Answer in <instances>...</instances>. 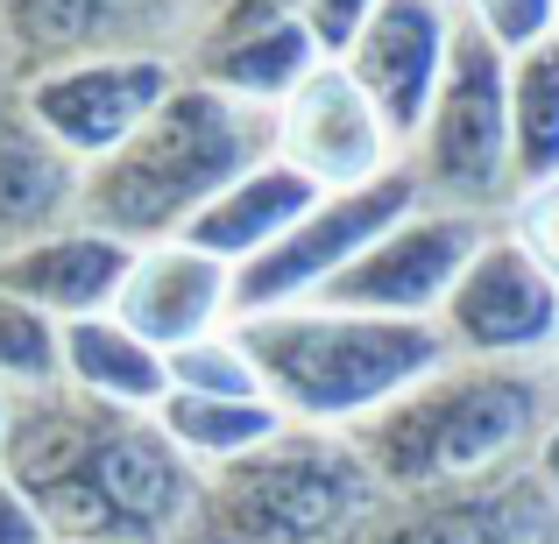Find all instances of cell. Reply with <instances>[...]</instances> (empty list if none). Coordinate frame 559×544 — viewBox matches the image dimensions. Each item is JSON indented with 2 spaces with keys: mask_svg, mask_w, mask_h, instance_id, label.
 Masks as SVG:
<instances>
[{
  "mask_svg": "<svg viewBox=\"0 0 559 544\" xmlns=\"http://www.w3.org/2000/svg\"><path fill=\"white\" fill-rule=\"evenodd\" d=\"M276 156L290 170H305L319 191H355L404 170V142L390 135V121L376 113V99L355 85V71L341 57H326L276 107Z\"/></svg>",
  "mask_w": 559,
  "mask_h": 544,
  "instance_id": "cell-11",
  "label": "cell"
},
{
  "mask_svg": "<svg viewBox=\"0 0 559 544\" xmlns=\"http://www.w3.org/2000/svg\"><path fill=\"white\" fill-rule=\"evenodd\" d=\"M496 227H503L510 241H518V247H524V255H532L546 276H559V178L524 184L518 198H510V213L496 219Z\"/></svg>",
  "mask_w": 559,
  "mask_h": 544,
  "instance_id": "cell-26",
  "label": "cell"
},
{
  "mask_svg": "<svg viewBox=\"0 0 559 544\" xmlns=\"http://www.w3.org/2000/svg\"><path fill=\"white\" fill-rule=\"evenodd\" d=\"M114 318L128 333L156 347V354H178V347L205 340V333H227L234 326V269L219 255L191 241H156L135 247L128 262V283L114 298Z\"/></svg>",
  "mask_w": 559,
  "mask_h": 544,
  "instance_id": "cell-15",
  "label": "cell"
},
{
  "mask_svg": "<svg viewBox=\"0 0 559 544\" xmlns=\"http://www.w3.org/2000/svg\"><path fill=\"white\" fill-rule=\"evenodd\" d=\"M532 474L559 495V410L546 418V432H538V446H532Z\"/></svg>",
  "mask_w": 559,
  "mask_h": 544,
  "instance_id": "cell-29",
  "label": "cell"
},
{
  "mask_svg": "<svg viewBox=\"0 0 559 544\" xmlns=\"http://www.w3.org/2000/svg\"><path fill=\"white\" fill-rule=\"evenodd\" d=\"M496 219L453 213V205H418L404 213L382 241H369L312 304L333 312H369V318H411V326H432L447 290L461 283V269L475 262V247L489 241Z\"/></svg>",
  "mask_w": 559,
  "mask_h": 544,
  "instance_id": "cell-10",
  "label": "cell"
},
{
  "mask_svg": "<svg viewBox=\"0 0 559 544\" xmlns=\"http://www.w3.org/2000/svg\"><path fill=\"white\" fill-rule=\"evenodd\" d=\"M447 8H461V0H447Z\"/></svg>",
  "mask_w": 559,
  "mask_h": 544,
  "instance_id": "cell-33",
  "label": "cell"
},
{
  "mask_svg": "<svg viewBox=\"0 0 559 544\" xmlns=\"http://www.w3.org/2000/svg\"><path fill=\"white\" fill-rule=\"evenodd\" d=\"M128 262H135V247L121 233H99L93 219H71V227L43 233V241L8 247L0 255V290L43 304L57 326H71V318L114 312V298L128 283Z\"/></svg>",
  "mask_w": 559,
  "mask_h": 544,
  "instance_id": "cell-16",
  "label": "cell"
},
{
  "mask_svg": "<svg viewBox=\"0 0 559 544\" xmlns=\"http://www.w3.org/2000/svg\"><path fill=\"white\" fill-rule=\"evenodd\" d=\"M170 361V389L185 396H262V375H255V354L241 347V333H205V340L178 347Z\"/></svg>",
  "mask_w": 559,
  "mask_h": 544,
  "instance_id": "cell-24",
  "label": "cell"
},
{
  "mask_svg": "<svg viewBox=\"0 0 559 544\" xmlns=\"http://www.w3.org/2000/svg\"><path fill=\"white\" fill-rule=\"evenodd\" d=\"M546 418H552L546 367L447 361L418 389L382 403L369 424H355L347 446L361 452L382 495H425L510 474L518 460H532Z\"/></svg>",
  "mask_w": 559,
  "mask_h": 544,
  "instance_id": "cell-2",
  "label": "cell"
},
{
  "mask_svg": "<svg viewBox=\"0 0 559 544\" xmlns=\"http://www.w3.org/2000/svg\"><path fill=\"white\" fill-rule=\"evenodd\" d=\"M319 64H326V50L305 28L298 0H227V8H213L185 78L213 85V93L241 99V107L276 113Z\"/></svg>",
  "mask_w": 559,
  "mask_h": 544,
  "instance_id": "cell-12",
  "label": "cell"
},
{
  "mask_svg": "<svg viewBox=\"0 0 559 544\" xmlns=\"http://www.w3.org/2000/svg\"><path fill=\"white\" fill-rule=\"evenodd\" d=\"M64 382V326L43 304L0 290V389L8 396H36Z\"/></svg>",
  "mask_w": 559,
  "mask_h": 544,
  "instance_id": "cell-23",
  "label": "cell"
},
{
  "mask_svg": "<svg viewBox=\"0 0 559 544\" xmlns=\"http://www.w3.org/2000/svg\"><path fill=\"white\" fill-rule=\"evenodd\" d=\"M552 488L524 481L518 467L496 481H461V488L425 495H382V509L347 544H532L546 523Z\"/></svg>",
  "mask_w": 559,
  "mask_h": 544,
  "instance_id": "cell-14",
  "label": "cell"
},
{
  "mask_svg": "<svg viewBox=\"0 0 559 544\" xmlns=\"http://www.w3.org/2000/svg\"><path fill=\"white\" fill-rule=\"evenodd\" d=\"M461 22H475L503 57L559 36V0H461Z\"/></svg>",
  "mask_w": 559,
  "mask_h": 544,
  "instance_id": "cell-25",
  "label": "cell"
},
{
  "mask_svg": "<svg viewBox=\"0 0 559 544\" xmlns=\"http://www.w3.org/2000/svg\"><path fill=\"white\" fill-rule=\"evenodd\" d=\"M425 205H453L475 219H503L518 198V156H510V57L475 22L453 28V57L439 78L425 128L404 149Z\"/></svg>",
  "mask_w": 559,
  "mask_h": 544,
  "instance_id": "cell-6",
  "label": "cell"
},
{
  "mask_svg": "<svg viewBox=\"0 0 559 544\" xmlns=\"http://www.w3.org/2000/svg\"><path fill=\"white\" fill-rule=\"evenodd\" d=\"M376 8H382V0H298L305 28L319 36V50H326V57H347V43L369 28Z\"/></svg>",
  "mask_w": 559,
  "mask_h": 544,
  "instance_id": "cell-27",
  "label": "cell"
},
{
  "mask_svg": "<svg viewBox=\"0 0 559 544\" xmlns=\"http://www.w3.org/2000/svg\"><path fill=\"white\" fill-rule=\"evenodd\" d=\"M382 509L376 474L341 432L284 424L270 446L199 481L191 544H347Z\"/></svg>",
  "mask_w": 559,
  "mask_h": 544,
  "instance_id": "cell-5",
  "label": "cell"
},
{
  "mask_svg": "<svg viewBox=\"0 0 559 544\" xmlns=\"http://www.w3.org/2000/svg\"><path fill=\"white\" fill-rule=\"evenodd\" d=\"M453 28H461V8H447V0H382L369 14V28L341 57L404 149L425 128V107H432L439 78H447Z\"/></svg>",
  "mask_w": 559,
  "mask_h": 544,
  "instance_id": "cell-13",
  "label": "cell"
},
{
  "mask_svg": "<svg viewBox=\"0 0 559 544\" xmlns=\"http://www.w3.org/2000/svg\"><path fill=\"white\" fill-rule=\"evenodd\" d=\"M510 156L518 191L559 178V36L510 57Z\"/></svg>",
  "mask_w": 559,
  "mask_h": 544,
  "instance_id": "cell-21",
  "label": "cell"
},
{
  "mask_svg": "<svg viewBox=\"0 0 559 544\" xmlns=\"http://www.w3.org/2000/svg\"><path fill=\"white\" fill-rule=\"evenodd\" d=\"M178 85H185V64H170L164 50H85V57H64V64L28 71L14 99L71 164L93 170L128 135H142Z\"/></svg>",
  "mask_w": 559,
  "mask_h": 544,
  "instance_id": "cell-7",
  "label": "cell"
},
{
  "mask_svg": "<svg viewBox=\"0 0 559 544\" xmlns=\"http://www.w3.org/2000/svg\"><path fill=\"white\" fill-rule=\"evenodd\" d=\"M8 418H14V396L0 389V438H8Z\"/></svg>",
  "mask_w": 559,
  "mask_h": 544,
  "instance_id": "cell-31",
  "label": "cell"
},
{
  "mask_svg": "<svg viewBox=\"0 0 559 544\" xmlns=\"http://www.w3.org/2000/svg\"><path fill=\"white\" fill-rule=\"evenodd\" d=\"M319 198H326V191L305 178V170H290L284 156H270V164H255L248 178H234L227 191H219V198L191 219L185 241L205 247V255H219L227 269H248V262L270 255Z\"/></svg>",
  "mask_w": 559,
  "mask_h": 544,
  "instance_id": "cell-18",
  "label": "cell"
},
{
  "mask_svg": "<svg viewBox=\"0 0 559 544\" xmlns=\"http://www.w3.org/2000/svg\"><path fill=\"white\" fill-rule=\"evenodd\" d=\"M546 389H552V410H559V347L546 354Z\"/></svg>",
  "mask_w": 559,
  "mask_h": 544,
  "instance_id": "cell-30",
  "label": "cell"
},
{
  "mask_svg": "<svg viewBox=\"0 0 559 544\" xmlns=\"http://www.w3.org/2000/svg\"><path fill=\"white\" fill-rule=\"evenodd\" d=\"M270 156H276V113L185 78L142 135H128L107 164L85 170L79 219H93L99 233H121L128 247L185 241L191 219Z\"/></svg>",
  "mask_w": 559,
  "mask_h": 544,
  "instance_id": "cell-3",
  "label": "cell"
},
{
  "mask_svg": "<svg viewBox=\"0 0 559 544\" xmlns=\"http://www.w3.org/2000/svg\"><path fill=\"white\" fill-rule=\"evenodd\" d=\"M432 326L453 361L546 367V354L559 347V276L538 269L503 227H489V241L475 247Z\"/></svg>",
  "mask_w": 559,
  "mask_h": 544,
  "instance_id": "cell-9",
  "label": "cell"
},
{
  "mask_svg": "<svg viewBox=\"0 0 559 544\" xmlns=\"http://www.w3.org/2000/svg\"><path fill=\"white\" fill-rule=\"evenodd\" d=\"M0 467L36 503L50 544H170L205 481L156 410H114L64 382L14 396Z\"/></svg>",
  "mask_w": 559,
  "mask_h": 544,
  "instance_id": "cell-1",
  "label": "cell"
},
{
  "mask_svg": "<svg viewBox=\"0 0 559 544\" xmlns=\"http://www.w3.org/2000/svg\"><path fill=\"white\" fill-rule=\"evenodd\" d=\"M0 544H50V531H43V517H36V503H28V495L8 481V467H0Z\"/></svg>",
  "mask_w": 559,
  "mask_h": 544,
  "instance_id": "cell-28",
  "label": "cell"
},
{
  "mask_svg": "<svg viewBox=\"0 0 559 544\" xmlns=\"http://www.w3.org/2000/svg\"><path fill=\"white\" fill-rule=\"evenodd\" d=\"M64 389L114 410H156L170 396V361L142 333H128L114 312L64 326Z\"/></svg>",
  "mask_w": 559,
  "mask_h": 544,
  "instance_id": "cell-19",
  "label": "cell"
},
{
  "mask_svg": "<svg viewBox=\"0 0 559 544\" xmlns=\"http://www.w3.org/2000/svg\"><path fill=\"white\" fill-rule=\"evenodd\" d=\"M156 424L170 432V446H178L199 474H213V467L270 446V438L284 432V410H276L270 396H185V389H170L164 403H156Z\"/></svg>",
  "mask_w": 559,
  "mask_h": 544,
  "instance_id": "cell-20",
  "label": "cell"
},
{
  "mask_svg": "<svg viewBox=\"0 0 559 544\" xmlns=\"http://www.w3.org/2000/svg\"><path fill=\"white\" fill-rule=\"evenodd\" d=\"M0 8H14V0H0Z\"/></svg>",
  "mask_w": 559,
  "mask_h": 544,
  "instance_id": "cell-32",
  "label": "cell"
},
{
  "mask_svg": "<svg viewBox=\"0 0 559 544\" xmlns=\"http://www.w3.org/2000/svg\"><path fill=\"white\" fill-rule=\"evenodd\" d=\"M234 333L255 354L262 396L284 410V424L341 432V438L453 361L439 326L333 312V304H290V312L234 318Z\"/></svg>",
  "mask_w": 559,
  "mask_h": 544,
  "instance_id": "cell-4",
  "label": "cell"
},
{
  "mask_svg": "<svg viewBox=\"0 0 559 544\" xmlns=\"http://www.w3.org/2000/svg\"><path fill=\"white\" fill-rule=\"evenodd\" d=\"M213 8H227V0H213Z\"/></svg>",
  "mask_w": 559,
  "mask_h": 544,
  "instance_id": "cell-34",
  "label": "cell"
},
{
  "mask_svg": "<svg viewBox=\"0 0 559 544\" xmlns=\"http://www.w3.org/2000/svg\"><path fill=\"white\" fill-rule=\"evenodd\" d=\"M418 205H425V191H418V178H411V164L390 170V178H376V184L326 191V198H319L270 255H255L248 269H234V318L312 304L361 247L382 241V233H390L404 213H418Z\"/></svg>",
  "mask_w": 559,
  "mask_h": 544,
  "instance_id": "cell-8",
  "label": "cell"
},
{
  "mask_svg": "<svg viewBox=\"0 0 559 544\" xmlns=\"http://www.w3.org/2000/svg\"><path fill=\"white\" fill-rule=\"evenodd\" d=\"M0 14H8V43L28 57V71L64 64V57H85V50H107L99 43L107 0H14Z\"/></svg>",
  "mask_w": 559,
  "mask_h": 544,
  "instance_id": "cell-22",
  "label": "cell"
},
{
  "mask_svg": "<svg viewBox=\"0 0 559 544\" xmlns=\"http://www.w3.org/2000/svg\"><path fill=\"white\" fill-rule=\"evenodd\" d=\"M79 205H85V164H71L22 113V99H8L0 107V255L71 227Z\"/></svg>",
  "mask_w": 559,
  "mask_h": 544,
  "instance_id": "cell-17",
  "label": "cell"
}]
</instances>
